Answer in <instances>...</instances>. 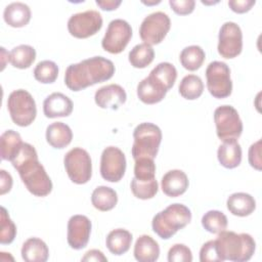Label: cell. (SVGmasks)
Masks as SVG:
<instances>
[{"instance_id":"obj_12","label":"cell","mask_w":262,"mask_h":262,"mask_svg":"<svg viewBox=\"0 0 262 262\" xmlns=\"http://www.w3.org/2000/svg\"><path fill=\"white\" fill-rule=\"evenodd\" d=\"M102 16L96 10H86L73 14L68 20V30L72 36L85 39L95 35L102 27Z\"/></svg>"},{"instance_id":"obj_44","label":"cell","mask_w":262,"mask_h":262,"mask_svg":"<svg viewBox=\"0 0 262 262\" xmlns=\"http://www.w3.org/2000/svg\"><path fill=\"white\" fill-rule=\"evenodd\" d=\"M12 177L5 170H0V194L3 195L6 192H9L12 187Z\"/></svg>"},{"instance_id":"obj_34","label":"cell","mask_w":262,"mask_h":262,"mask_svg":"<svg viewBox=\"0 0 262 262\" xmlns=\"http://www.w3.org/2000/svg\"><path fill=\"white\" fill-rule=\"evenodd\" d=\"M228 220L223 212L218 210H211L202 217L203 227L211 233H220L227 228Z\"/></svg>"},{"instance_id":"obj_13","label":"cell","mask_w":262,"mask_h":262,"mask_svg":"<svg viewBox=\"0 0 262 262\" xmlns=\"http://www.w3.org/2000/svg\"><path fill=\"white\" fill-rule=\"evenodd\" d=\"M218 53L224 58H234L243 49V33L239 26L233 21L224 23L218 36Z\"/></svg>"},{"instance_id":"obj_33","label":"cell","mask_w":262,"mask_h":262,"mask_svg":"<svg viewBox=\"0 0 262 262\" xmlns=\"http://www.w3.org/2000/svg\"><path fill=\"white\" fill-rule=\"evenodd\" d=\"M178 90L180 95L188 100L199 98L204 91V83L196 75H187L182 78Z\"/></svg>"},{"instance_id":"obj_11","label":"cell","mask_w":262,"mask_h":262,"mask_svg":"<svg viewBox=\"0 0 262 262\" xmlns=\"http://www.w3.org/2000/svg\"><path fill=\"white\" fill-rule=\"evenodd\" d=\"M131 37L132 28L129 23L122 18H116L108 24L101 46L105 51L118 54L126 48Z\"/></svg>"},{"instance_id":"obj_15","label":"cell","mask_w":262,"mask_h":262,"mask_svg":"<svg viewBox=\"0 0 262 262\" xmlns=\"http://www.w3.org/2000/svg\"><path fill=\"white\" fill-rule=\"evenodd\" d=\"M91 221L84 215H74L68 222V244L74 250L85 248L91 233Z\"/></svg>"},{"instance_id":"obj_8","label":"cell","mask_w":262,"mask_h":262,"mask_svg":"<svg viewBox=\"0 0 262 262\" xmlns=\"http://www.w3.org/2000/svg\"><path fill=\"white\" fill-rule=\"evenodd\" d=\"M207 88L215 98L228 97L232 92L230 69L223 61H212L206 69Z\"/></svg>"},{"instance_id":"obj_43","label":"cell","mask_w":262,"mask_h":262,"mask_svg":"<svg viewBox=\"0 0 262 262\" xmlns=\"http://www.w3.org/2000/svg\"><path fill=\"white\" fill-rule=\"evenodd\" d=\"M255 3V0H230L228 1V6L236 13H245L249 11Z\"/></svg>"},{"instance_id":"obj_28","label":"cell","mask_w":262,"mask_h":262,"mask_svg":"<svg viewBox=\"0 0 262 262\" xmlns=\"http://www.w3.org/2000/svg\"><path fill=\"white\" fill-rule=\"evenodd\" d=\"M148 77L168 91L173 87L176 81L177 70L172 63L164 61L157 64L150 71Z\"/></svg>"},{"instance_id":"obj_21","label":"cell","mask_w":262,"mask_h":262,"mask_svg":"<svg viewBox=\"0 0 262 262\" xmlns=\"http://www.w3.org/2000/svg\"><path fill=\"white\" fill-rule=\"evenodd\" d=\"M3 18L12 28H23L31 19V9L23 2H12L4 8Z\"/></svg>"},{"instance_id":"obj_24","label":"cell","mask_w":262,"mask_h":262,"mask_svg":"<svg viewBox=\"0 0 262 262\" xmlns=\"http://www.w3.org/2000/svg\"><path fill=\"white\" fill-rule=\"evenodd\" d=\"M73 139L72 129L62 122H54L46 128V140L54 148H64Z\"/></svg>"},{"instance_id":"obj_26","label":"cell","mask_w":262,"mask_h":262,"mask_svg":"<svg viewBox=\"0 0 262 262\" xmlns=\"http://www.w3.org/2000/svg\"><path fill=\"white\" fill-rule=\"evenodd\" d=\"M24 142L19 133L14 130H6L0 137V155L3 161H12L19 152Z\"/></svg>"},{"instance_id":"obj_2","label":"cell","mask_w":262,"mask_h":262,"mask_svg":"<svg viewBox=\"0 0 262 262\" xmlns=\"http://www.w3.org/2000/svg\"><path fill=\"white\" fill-rule=\"evenodd\" d=\"M114 74L115 66L112 60L103 56H93L70 64L64 73V84L72 91H80L110 80Z\"/></svg>"},{"instance_id":"obj_22","label":"cell","mask_w":262,"mask_h":262,"mask_svg":"<svg viewBox=\"0 0 262 262\" xmlns=\"http://www.w3.org/2000/svg\"><path fill=\"white\" fill-rule=\"evenodd\" d=\"M159 244L149 235H140L134 246V257L139 262H155L159 259Z\"/></svg>"},{"instance_id":"obj_7","label":"cell","mask_w":262,"mask_h":262,"mask_svg":"<svg viewBox=\"0 0 262 262\" xmlns=\"http://www.w3.org/2000/svg\"><path fill=\"white\" fill-rule=\"evenodd\" d=\"M66 172L76 184L87 183L92 176V162L87 150L74 147L69 150L63 159Z\"/></svg>"},{"instance_id":"obj_5","label":"cell","mask_w":262,"mask_h":262,"mask_svg":"<svg viewBox=\"0 0 262 262\" xmlns=\"http://www.w3.org/2000/svg\"><path fill=\"white\" fill-rule=\"evenodd\" d=\"M133 138L131 152L134 161L141 158H156L162 141V131L157 125L148 122L137 125L133 131Z\"/></svg>"},{"instance_id":"obj_9","label":"cell","mask_w":262,"mask_h":262,"mask_svg":"<svg viewBox=\"0 0 262 262\" xmlns=\"http://www.w3.org/2000/svg\"><path fill=\"white\" fill-rule=\"evenodd\" d=\"M216 133L220 140L237 139L243 132V122L237 111L231 105L218 106L214 112Z\"/></svg>"},{"instance_id":"obj_31","label":"cell","mask_w":262,"mask_h":262,"mask_svg":"<svg viewBox=\"0 0 262 262\" xmlns=\"http://www.w3.org/2000/svg\"><path fill=\"white\" fill-rule=\"evenodd\" d=\"M154 58V48L144 42L135 45L129 52V62L136 69L146 68L152 62Z\"/></svg>"},{"instance_id":"obj_42","label":"cell","mask_w":262,"mask_h":262,"mask_svg":"<svg viewBox=\"0 0 262 262\" xmlns=\"http://www.w3.org/2000/svg\"><path fill=\"white\" fill-rule=\"evenodd\" d=\"M249 163L251 167L260 171L262 169L261 160V140H257L249 148Z\"/></svg>"},{"instance_id":"obj_45","label":"cell","mask_w":262,"mask_h":262,"mask_svg":"<svg viewBox=\"0 0 262 262\" xmlns=\"http://www.w3.org/2000/svg\"><path fill=\"white\" fill-rule=\"evenodd\" d=\"M82 261H95V262H105L107 261V258L103 255V253L99 250L92 249L85 253V255L81 259Z\"/></svg>"},{"instance_id":"obj_25","label":"cell","mask_w":262,"mask_h":262,"mask_svg":"<svg viewBox=\"0 0 262 262\" xmlns=\"http://www.w3.org/2000/svg\"><path fill=\"white\" fill-rule=\"evenodd\" d=\"M20 253L26 262H45L49 257L47 245L38 237L28 238L24 243Z\"/></svg>"},{"instance_id":"obj_32","label":"cell","mask_w":262,"mask_h":262,"mask_svg":"<svg viewBox=\"0 0 262 262\" xmlns=\"http://www.w3.org/2000/svg\"><path fill=\"white\" fill-rule=\"evenodd\" d=\"M206 54L199 45H190L182 49L179 59L182 67L188 71H196L205 61Z\"/></svg>"},{"instance_id":"obj_29","label":"cell","mask_w":262,"mask_h":262,"mask_svg":"<svg viewBox=\"0 0 262 262\" xmlns=\"http://www.w3.org/2000/svg\"><path fill=\"white\" fill-rule=\"evenodd\" d=\"M91 203L99 211H110L117 205L118 194L115 189L108 186H97L91 194Z\"/></svg>"},{"instance_id":"obj_19","label":"cell","mask_w":262,"mask_h":262,"mask_svg":"<svg viewBox=\"0 0 262 262\" xmlns=\"http://www.w3.org/2000/svg\"><path fill=\"white\" fill-rule=\"evenodd\" d=\"M217 158L223 167L227 169L236 168L242 162L241 144L236 139L224 140L218 147Z\"/></svg>"},{"instance_id":"obj_38","label":"cell","mask_w":262,"mask_h":262,"mask_svg":"<svg viewBox=\"0 0 262 262\" xmlns=\"http://www.w3.org/2000/svg\"><path fill=\"white\" fill-rule=\"evenodd\" d=\"M16 235V226L10 219L6 209L1 207V231L0 243L2 245L11 244Z\"/></svg>"},{"instance_id":"obj_3","label":"cell","mask_w":262,"mask_h":262,"mask_svg":"<svg viewBox=\"0 0 262 262\" xmlns=\"http://www.w3.org/2000/svg\"><path fill=\"white\" fill-rule=\"evenodd\" d=\"M222 261L245 262L250 260L256 249L255 239L249 233L223 230L215 239Z\"/></svg>"},{"instance_id":"obj_37","label":"cell","mask_w":262,"mask_h":262,"mask_svg":"<svg viewBox=\"0 0 262 262\" xmlns=\"http://www.w3.org/2000/svg\"><path fill=\"white\" fill-rule=\"evenodd\" d=\"M156 164L154 159L141 158L135 160L134 177L140 181H149L156 179Z\"/></svg>"},{"instance_id":"obj_30","label":"cell","mask_w":262,"mask_h":262,"mask_svg":"<svg viewBox=\"0 0 262 262\" xmlns=\"http://www.w3.org/2000/svg\"><path fill=\"white\" fill-rule=\"evenodd\" d=\"M36 59V50L31 45L21 44L9 52L10 63L17 69H28Z\"/></svg>"},{"instance_id":"obj_18","label":"cell","mask_w":262,"mask_h":262,"mask_svg":"<svg viewBox=\"0 0 262 262\" xmlns=\"http://www.w3.org/2000/svg\"><path fill=\"white\" fill-rule=\"evenodd\" d=\"M188 178L182 170H170L161 180V187L163 192L171 198H176L183 194L188 188Z\"/></svg>"},{"instance_id":"obj_17","label":"cell","mask_w":262,"mask_h":262,"mask_svg":"<svg viewBox=\"0 0 262 262\" xmlns=\"http://www.w3.org/2000/svg\"><path fill=\"white\" fill-rule=\"evenodd\" d=\"M43 112L47 118L68 117L73 112V101L60 92H53L43 102Z\"/></svg>"},{"instance_id":"obj_41","label":"cell","mask_w":262,"mask_h":262,"mask_svg":"<svg viewBox=\"0 0 262 262\" xmlns=\"http://www.w3.org/2000/svg\"><path fill=\"white\" fill-rule=\"evenodd\" d=\"M169 4L175 13L186 15L193 11L195 2L193 0H170Z\"/></svg>"},{"instance_id":"obj_40","label":"cell","mask_w":262,"mask_h":262,"mask_svg":"<svg viewBox=\"0 0 262 262\" xmlns=\"http://www.w3.org/2000/svg\"><path fill=\"white\" fill-rule=\"evenodd\" d=\"M200 261L201 262H222L215 239L208 241L202 246L200 251Z\"/></svg>"},{"instance_id":"obj_6","label":"cell","mask_w":262,"mask_h":262,"mask_svg":"<svg viewBox=\"0 0 262 262\" xmlns=\"http://www.w3.org/2000/svg\"><path fill=\"white\" fill-rule=\"evenodd\" d=\"M7 108L13 123L20 127L31 125L37 115L35 99L30 92L24 89L14 90L9 94Z\"/></svg>"},{"instance_id":"obj_14","label":"cell","mask_w":262,"mask_h":262,"mask_svg":"<svg viewBox=\"0 0 262 262\" xmlns=\"http://www.w3.org/2000/svg\"><path fill=\"white\" fill-rule=\"evenodd\" d=\"M126 171V158L124 152L116 146L103 149L100 159V175L110 182L120 181Z\"/></svg>"},{"instance_id":"obj_46","label":"cell","mask_w":262,"mask_h":262,"mask_svg":"<svg viewBox=\"0 0 262 262\" xmlns=\"http://www.w3.org/2000/svg\"><path fill=\"white\" fill-rule=\"evenodd\" d=\"M121 0H96V4L102 9L106 11H112L117 9L121 5Z\"/></svg>"},{"instance_id":"obj_27","label":"cell","mask_w":262,"mask_h":262,"mask_svg":"<svg viewBox=\"0 0 262 262\" xmlns=\"http://www.w3.org/2000/svg\"><path fill=\"white\" fill-rule=\"evenodd\" d=\"M132 243V234L123 228L112 230L105 239L108 251L117 256L127 253Z\"/></svg>"},{"instance_id":"obj_23","label":"cell","mask_w":262,"mask_h":262,"mask_svg":"<svg viewBox=\"0 0 262 262\" xmlns=\"http://www.w3.org/2000/svg\"><path fill=\"white\" fill-rule=\"evenodd\" d=\"M166 93L167 90L149 77L144 78L137 85V96L146 104H154L162 101L166 96Z\"/></svg>"},{"instance_id":"obj_36","label":"cell","mask_w":262,"mask_h":262,"mask_svg":"<svg viewBox=\"0 0 262 262\" xmlns=\"http://www.w3.org/2000/svg\"><path fill=\"white\" fill-rule=\"evenodd\" d=\"M159 189L156 179L149 181H140L135 177L131 181V190L133 194L140 200H148L154 198Z\"/></svg>"},{"instance_id":"obj_47","label":"cell","mask_w":262,"mask_h":262,"mask_svg":"<svg viewBox=\"0 0 262 262\" xmlns=\"http://www.w3.org/2000/svg\"><path fill=\"white\" fill-rule=\"evenodd\" d=\"M161 1L160 0H158V1H150V2H146V1H142V3L143 4H146V5H154V4H159Z\"/></svg>"},{"instance_id":"obj_39","label":"cell","mask_w":262,"mask_h":262,"mask_svg":"<svg viewBox=\"0 0 262 262\" xmlns=\"http://www.w3.org/2000/svg\"><path fill=\"white\" fill-rule=\"evenodd\" d=\"M169 262H191L192 254L190 249L183 244L173 245L168 252Z\"/></svg>"},{"instance_id":"obj_10","label":"cell","mask_w":262,"mask_h":262,"mask_svg":"<svg viewBox=\"0 0 262 262\" xmlns=\"http://www.w3.org/2000/svg\"><path fill=\"white\" fill-rule=\"evenodd\" d=\"M171 28V20L167 13L156 11L144 17L139 27V36L144 43L156 45L161 43Z\"/></svg>"},{"instance_id":"obj_4","label":"cell","mask_w":262,"mask_h":262,"mask_svg":"<svg viewBox=\"0 0 262 262\" xmlns=\"http://www.w3.org/2000/svg\"><path fill=\"white\" fill-rule=\"evenodd\" d=\"M190 220V210L185 205L176 203L156 214L151 221V227L161 238L169 239L179 229L184 228Z\"/></svg>"},{"instance_id":"obj_1","label":"cell","mask_w":262,"mask_h":262,"mask_svg":"<svg viewBox=\"0 0 262 262\" xmlns=\"http://www.w3.org/2000/svg\"><path fill=\"white\" fill-rule=\"evenodd\" d=\"M27 189L36 196H46L52 190V182L38 160L35 147L24 142L19 152L11 161Z\"/></svg>"},{"instance_id":"obj_20","label":"cell","mask_w":262,"mask_h":262,"mask_svg":"<svg viewBox=\"0 0 262 262\" xmlns=\"http://www.w3.org/2000/svg\"><path fill=\"white\" fill-rule=\"evenodd\" d=\"M228 211L235 216L246 217L251 215L256 209L255 199L246 192H234L226 201Z\"/></svg>"},{"instance_id":"obj_35","label":"cell","mask_w":262,"mask_h":262,"mask_svg":"<svg viewBox=\"0 0 262 262\" xmlns=\"http://www.w3.org/2000/svg\"><path fill=\"white\" fill-rule=\"evenodd\" d=\"M58 76V67L52 60H42L34 69L35 79L43 84L53 83Z\"/></svg>"},{"instance_id":"obj_16","label":"cell","mask_w":262,"mask_h":262,"mask_svg":"<svg viewBox=\"0 0 262 262\" xmlns=\"http://www.w3.org/2000/svg\"><path fill=\"white\" fill-rule=\"evenodd\" d=\"M127 94L125 89L118 84H110L100 87L94 94L95 103L101 108L118 110L125 103Z\"/></svg>"}]
</instances>
